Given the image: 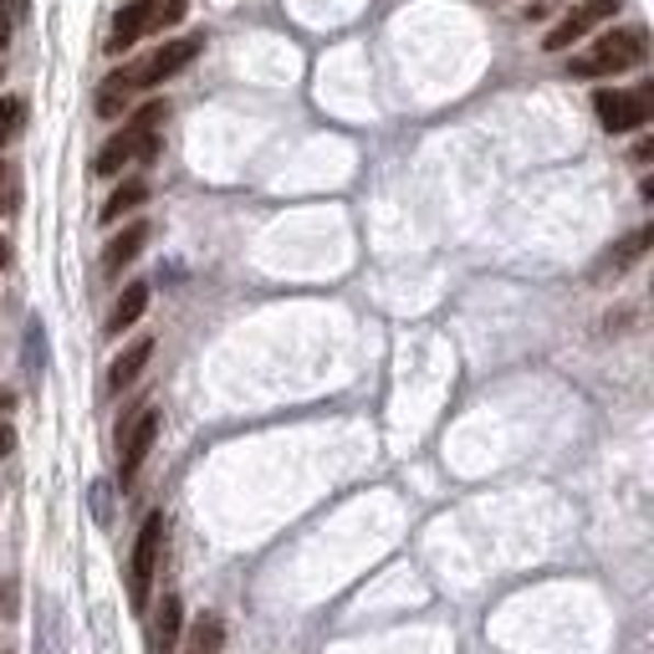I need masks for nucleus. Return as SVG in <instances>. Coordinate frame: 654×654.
Masks as SVG:
<instances>
[{"instance_id":"nucleus-9","label":"nucleus","mask_w":654,"mask_h":654,"mask_svg":"<svg viewBox=\"0 0 654 654\" xmlns=\"http://www.w3.org/2000/svg\"><path fill=\"white\" fill-rule=\"evenodd\" d=\"M144 246H149V225H144V221L123 225L119 236H113V240L103 246V271H108V277H119V271L128 267V261H134V256L144 251Z\"/></svg>"},{"instance_id":"nucleus-22","label":"nucleus","mask_w":654,"mask_h":654,"mask_svg":"<svg viewBox=\"0 0 654 654\" xmlns=\"http://www.w3.org/2000/svg\"><path fill=\"white\" fill-rule=\"evenodd\" d=\"M5 261H11V251H5V240H0V267H5Z\"/></svg>"},{"instance_id":"nucleus-11","label":"nucleus","mask_w":654,"mask_h":654,"mask_svg":"<svg viewBox=\"0 0 654 654\" xmlns=\"http://www.w3.org/2000/svg\"><path fill=\"white\" fill-rule=\"evenodd\" d=\"M144 313H149V282H128V286H123V297L113 302V317H108V338H119L123 327H134Z\"/></svg>"},{"instance_id":"nucleus-12","label":"nucleus","mask_w":654,"mask_h":654,"mask_svg":"<svg viewBox=\"0 0 654 654\" xmlns=\"http://www.w3.org/2000/svg\"><path fill=\"white\" fill-rule=\"evenodd\" d=\"M650 240H654V230H650V225H640L634 236L619 240V246H613V251L604 256V261H598V277H624V271L634 267V261H640L644 251H650Z\"/></svg>"},{"instance_id":"nucleus-13","label":"nucleus","mask_w":654,"mask_h":654,"mask_svg":"<svg viewBox=\"0 0 654 654\" xmlns=\"http://www.w3.org/2000/svg\"><path fill=\"white\" fill-rule=\"evenodd\" d=\"M179 629H184V604H179L174 594H164V609H159V619H154V654H174Z\"/></svg>"},{"instance_id":"nucleus-8","label":"nucleus","mask_w":654,"mask_h":654,"mask_svg":"<svg viewBox=\"0 0 654 654\" xmlns=\"http://www.w3.org/2000/svg\"><path fill=\"white\" fill-rule=\"evenodd\" d=\"M154 440H159V409H144V415L123 430V450H119V476L123 481H134L138 476V465L149 461V450Z\"/></svg>"},{"instance_id":"nucleus-17","label":"nucleus","mask_w":654,"mask_h":654,"mask_svg":"<svg viewBox=\"0 0 654 654\" xmlns=\"http://www.w3.org/2000/svg\"><path fill=\"white\" fill-rule=\"evenodd\" d=\"M21 123H26V103L21 98H0V149L21 134Z\"/></svg>"},{"instance_id":"nucleus-7","label":"nucleus","mask_w":654,"mask_h":654,"mask_svg":"<svg viewBox=\"0 0 654 654\" xmlns=\"http://www.w3.org/2000/svg\"><path fill=\"white\" fill-rule=\"evenodd\" d=\"M613 15H619V0H578V5L548 31V42L542 46H548V52H567L573 42H583L588 31H598L604 21H613Z\"/></svg>"},{"instance_id":"nucleus-16","label":"nucleus","mask_w":654,"mask_h":654,"mask_svg":"<svg viewBox=\"0 0 654 654\" xmlns=\"http://www.w3.org/2000/svg\"><path fill=\"white\" fill-rule=\"evenodd\" d=\"M128 92H134V88H128V77L113 72V77L103 82V92H98V113H103V119H119L123 103H128Z\"/></svg>"},{"instance_id":"nucleus-3","label":"nucleus","mask_w":654,"mask_h":654,"mask_svg":"<svg viewBox=\"0 0 654 654\" xmlns=\"http://www.w3.org/2000/svg\"><path fill=\"white\" fill-rule=\"evenodd\" d=\"M184 15H190V0H128V5L113 15V42H108V52H128L138 36L179 26Z\"/></svg>"},{"instance_id":"nucleus-4","label":"nucleus","mask_w":654,"mask_h":654,"mask_svg":"<svg viewBox=\"0 0 654 654\" xmlns=\"http://www.w3.org/2000/svg\"><path fill=\"white\" fill-rule=\"evenodd\" d=\"M205 52V36H179V42H164L154 46L149 57L138 61V67H128V88H159V82H169L174 72H184L194 57Z\"/></svg>"},{"instance_id":"nucleus-18","label":"nucleus","mask_w":654,"mask_h":654,"mask_svg":"<svg viewBox=\"0 0 654 654\" xmlns=\"http://www.w3.org/2000/svg\"><path fill=\"white\" fill-rule=\"evenodd\" d=\"M11 450H15V430L11 425H0V455H11Z\"/></svg>"},{"instance_id":"nucleus-21","label":"nucleus","mask_w":654,"mask_h":654,"mask_svg":"<svg viewBox=\"0 0 654 654\" xmlns=\"http://www.w3.org/2000/svg\"><path fill=\"white\" fill-rule=\"evenodd\" d=\"M5 36H11V26H5V15H0V46H5Z\"/></svg>"},{"instance_id":"nucleus-10","label":"nucleus","mask_w":654,"mask_h":654,"mask_svg":"<svg viewBox=\"0 0 654 654\" xmlns=\"http://www.w3.org/2000/svg\"><path fill=\"white\" fill-rule=\"evenodd\" d=\"M149 358H154V338H138V342H128L119 358H113V369H108V388L113 394H123V388L134 384L138 373L149 369Z\"/></svg>"},{"instance_id":"nucleus-1","label":"nucleus","mask_w":654,"mask_h":654,"mask_svg":"<svg viewBox=\"0 0 654 654\" xmlns=\"http://www.w3.org/2000/svg\"><path fill=\"white\" fill-rule=\"evenodd\" d=\"M159 123H164V103H149L134 123H123V134H113L98 154V174H123V164L134 159H154L159 154Z\"/></svg>"},{"instance_id":"nucleus-2","label":"nucleus","mask_w":654,"mask_h":654,"mask_svg":"<svg viewBox=\"0 0 654 654\" xmlns=\"http://www.w3.org/2000/svg\"><path fill=\"white\" fill-rule=\"evenodd\" d=\"M650 57V42H644L640 26H624V31H609L598 36L583 57H573V77H613V72H629Z\"/></svg>"},{"instance_id":"nucleus-14","label":"nucleus","mask_w":654,"mask_h":654,"mask_svg":"<svg viewBox=\"0 0 654 654\" xmlns=\"http://www.w3.org/2000/svg\"><path fill=\"white\" fill-rule=\"evenodd\" d=\"M221 640H225V624L215 613H200L190 629V640H179V644H184V654H221Z\"/></svg>"},{"instance_id":"nucleus-19","label":"nucleus","mask_w":654,"mask_h":654,"mask_svg":"<svg viewBox=\"0 0 654 654\" xmlns=\"http://www.w3.org/2000/svg\"><path fill=\"white\" fill-rule=\"evenodd\" d=\"M650 154H654V144H650V138H640V144H634V159L650 164Z\"/></svg>"},{"instance_id":"nucleus-6","label":"nucleus","mask_w":654,"mask_h":654,"mask_svg":"<svg viewBox=\"0 0 654 654\" xmlns=\"http://www.w3.org/2000/svg\"><path fill=\"white\" fill-rule=\"evenodd\" d=\"M594 113L609 134H634L650 123V92H619V88H604L594 92Z\"/></svg>"},{"instance_id":"nucleus-15","label":"nucleus","mask_w":654,"mask_h":654,"mask_svg":"<svg viewBox=\"0 0 654 654\" xmlns=\"http://www.w3.org/2000/svg\"><path fill=\"white\" fill-rule=\"evenodd\" d=\"M144 200H149V184H144V179H123V190H113V200L103 205V221L108 225L123 221V215H128V210H138Z\"/></svg>"},{"instance_id":"nucleus-20","label":"nucleus","mask_w":654,"mask_h":654,"mask_svg":"<svg viewBox=\"0 0 654 654\" xmlns=\"http://www.w3.org/2000/svg\"><path fill=\"white\" fill-rule=\"evenodd\" d=\"M0 210H11V190H5V174H0Z\"/></svg>"},{"instance_id":"nucleus-5","label":"nucleus","mask_w":654,"mask_h":654,"mask_svg":"<svg viewBox=\"0 0 654 654\" xmlns=\"http://www.w3.org/2000/svg\"><path fill=\"white\" fill-rule=\"evenodd\" d=\"M164 511H149L144 517V527H138V542H134V567H128V594H134V609L144 613V604H149V583H154V567H159L164 557Z\"/></svg>"}]
</instances>
